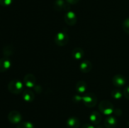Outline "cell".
I'll return each mask as SVG.
<instances>
[{
    "instance_id": "cell-13",
    "label": "cell",
    "mask_w": 129,
    "mask_h": 128,
    "mask_svg": "<svg viewBox=\"0 0 129 128\" xmlns=\"http://www.w3.org/2000/svg\"><path fill=\"white\" fill-rule=\"evenodd\" d=\"M71 55L74 60H80L83 59L84 56V51L81 48L76 47L74 48L72 51Z\"/></svg>"
},
{
    "instance_id": "cell-17",
    "label": "cell",
    "mask_w": 129,
    "mask_h": 128,
    "mask_svg": "<svg viewBox=\"0 0 129 128\" xmlns=\"http://www.w3.org/2000/svg\"><path fill=\"white\" fill-rule=\"evenodd\" d=\"M87 90L86 83L83 80L78 81L76 84V90L79 94H84Z\"/></svg>"
},
{
    "instance_id": "cell-1",
    "label": "cell",
    "mask_w": 129,
    "mask_h": 128,
    "mask_svg": "<svg viewBox=\"0 0 129 128\" xmlns=\"http://www.w3.org/2000/svg\"><path fill=\"white\" fill-rule=\"evenodd\" d=\"M8 90L13 94H20L24 90L23 84L18 79H13L9 82L8 85Z\"/></svg>"
},
{
    "instance_id": "cell-10",
    "label": "cell",
    "mask_w": 129,
    "mask_h": 128,
    "mask_svg": "<svg viewBox=\"0 0 129 128\" xmlns=\"http://www.w3.org/2000/svg\"><path fill=\"white\" fill-rule=\"evenodd\" d=\"M11 61L9 58L3 57L0 58V73L5 72L10 69Z\"/></svg>"
},
{
    "instance_id": "cell-26",
    "label": "cell",
    "mask_w": 129,
    "mask_h": 128,
    "mask_svg": "<svg viewBox=\"0 0 129 128\" xmlns=\"http://www.w3.org/2000/svg\"><path fill=\"white\" fill-rule=\"evenodd\" d=\"M114 114H115L116 115H118V116H120L122 114V111L121 109H114V111H113Z\"/></svg>"
},
{
    "instance_id": "cell-19",
    "label": "cell",
    "mask_w": 129,
    "mask_h": 128,
    "mask_svg": "<svg viewBox=\"0 0 129 128\" xmlns=\"http://www.w3.org/2000/svg\"><path fill=\"white\" fill-rule=\"evenodd\" d=\"M122 95H123V94L119 89H113L111 92V95H112V97L117 99V100L120 99L122 97Z\"/></svg>"
},
{
    "instance_id": "cell-15",
    "label": "cell",
    "mask_w": 129,
    "mask_h": 128,
    "mask_svg": "<svg viewBox=\"0 0 129 128\" xmlns=\"http://www.w3.org/2000/svg\"><path fill=\"white\" fill-rule=\"evenodd\" d=\"M117 124V119L112 115H109L107 117L104 122V125L106 128H115Z\"/></svg>"
},
{
    "instance_id": "cell-18",
    "label": "cell",
    "mask_w": 129,
    "mask_h": 128,
    "mask_svg": "<svg viewBox=\"0 0 129 128\" xmlns=\"http://www.w3.org/2000/svg\"><path fill=\"white\" fill-rule=\"evenodd\" d=\"M3 54L4 57L9 58L10 56H12L15 53V48L13 46L11 45H6L3 46L2 50Z\"/></svg>"
},
{
    "instance_id": "cell-24",
    "label": "cell",
    "mask_w": 129,
    "mask_h": 128,
    "mask_svg": "<svg viewBox=\"0 0 129 128\" xmlns=\"http://www.w3.org/2000/svg\"><path fill=\"white\" fill-rule=\"evenodd\" d=\"M123 94L124 95L126 99L129 100V85H128V86H127L125 88L123 92Z\"/></svg>"
},
{
    "instance_id": "cell-20",
    "label": "cell",
    "mask_w": 129,
    "mask_h": 128,
    "mask_svg": "<svg viewBox=\"0 0 129 128\" xmlns=\"http://www.w3.org/2000/svg\"><path fill=\"white\" fill-rule=\"evenodd\" d=\"M16 128H35V127L31 122L23 121L18 124Z\"/></svg>"
},
{
    "instance_id": "cell-8",
    "label": "cell",
    "mask_w": 129,
    "mask_h": 128,
    "mask_svg": "<svg viewBox=\"0 0 129 128\" xmlns=\"http://www.w3.org/2000/svg\"><path fill=\"white\" fill-rule=\"evenodd\" d=\"M23 83L28 88H33L36 85V79L32 74H27L23 78Z\"/></svg>"
},
{
    "instance_id": "cell-9",
    "label": "cell",
    "mask_w": 129,
    "mask_h": 128,
    "mask_svg": "<svg viewBox=\"0 0 129 128\" xmlns=\"http://www.w3.org/2000/svg\"><path fill=\"white\" fill-rule=\"evenodd\" d=\"M112 83L114 86L117 87H121L126 84V79L123 75L120 74H117L113 76L112 79Z\"/></svg>"
},
{
    "instance_id": "cell-23",
    "label": "cell",
    "mask_w": 129,
    "mask_h": 128,
    "mask_svg": "<svg viewBox=\"0 0 129 128\" xmlns=\"http://www.w3.org/2000/svg\"><path fill=\"white\" fill-rule=\"evenodd\" d=\"M13 0H0V5L4 7L9 6L12 4Z\"/></svg>"
},
{
    "instance_id": "cell-7",
    "label": "cell",
    "mask_w": 129,
    "mask_h": 128,
    "mask_svg": "<svg viewBox=\"0 0 129 128\" xmlns=\"http://www.w3.org/2000/svg\"><path fill=\"white\" fill-rule=\"evenodd\" d=\"M8 119L12 124H16L21 122L22 117H21V115L20 113V112L16 110H13L10 111V113L8 114Z\"/></svg>"
},
{
    "instance_id": "cell-16",
    "label": "cell",
    "mask_w": 129,
    "mask_h": 128,
    "mask_svg": "<svg viewBox=\"0 0 129 128\" xmlns=\"http://www.w3.org/2000/svg\"><path fill=\"white\" fill-rule=\"evenodd\" d=\"M22 97L25 101L31 102L35 99V94L30 89H25L22 92Z\"/></svg>"
},
{
    "instance_id": "cell-22",
    "label": "cell",
    "mask_w": 129,
    "mask_h": 128,
    "mask_svg": "<svg viewBox=\"0 0 129 128\" xmlns=\"http://www.w3.org/2000/svg\"><path fill=\"white\" fill-rule=\"evenodd\" d=\"M72 100L74 103H78L80 102H83V96L81 95V94L79 95H75L73 97V99H72Z\"/></svg>"
},
{
    "instance_id": "cell-12",
    "label": "cell",
    "mask_w": 129,
    "mask_h": 128,
    "mask_svg": "<svg viewBox=\"0 0 129 128\" xmlns=\"http://www.w3.org/2000/svg\"><path fill=\"white\" fill-rule=\"evenodd\" d=\"M66 126L68 128H79L80 126V120L76 117H70L67 120Z\"/></svg>"
},
{
    "instance_id": "cell-3",
    "label": "cell",
    "mask_w": 129,
    "mask_h": 128,
    "mask_svg": "<svg viewBox=\"0 0 129 128\" xmlns=\"http://www.w3.org/2000/svg\"><path fill=\"white\" fill-rule=\"evenodd\" d=\"M83 102L87 107H94L98 102V98L93 93H87L83 95Z\"/></svg>"
},
{
    "instance_id": "cell-21",
    "label": "cell",
    "mask_w": 129,
    "mask_h": 128,
    "mask_svg": "<svg viewBox=\"0 0 129 128\" xmlns=\"http://www.w3.org/2000/svg\"><path fill=\"white\" fill-rule=\"evenodd\" d=\"M122 28L123 31L127 34L129 35V18H126L122 23Z\"/></svg>"
},
{
    "instance_id": "cell-11",
    "label": "cell",
    "mask_w": 129,
    "mask_h": 128,
    "mask_svg": "<svg viewBox=\"0 0 129 128\" xmlns=\"http://www.w3.org/2000/svg\"><path fill=\"white\" fill-rule=\"evenodd\" d=\"M92 68H93V65H92L91 62L88 60H83L79 65V69L81 72L84 74L89 73L92 70Z\"/></svg>"
},
{
    "instance_id": "cell-25",
    "label": "cell",
    "mask_w": 129,
    "mask_h": 128,
    "mask_svg": "<svg viewBox=\"0 0 129 128\" xmlns=\"http://www.w3.org/2000/svg\"><path fill=\"white\" fill-rule=\"evenodd\" d=\"M68 4L69 5H76L78 3L80 0H65Z\"/></svg>"
},
{
    "instance_id": "cell-2",
    "label": "cell",
    "mask_w": 129,
    "mask_h": 128,
    "mask_svg": "<svg viewBox=\"0 0 129 128\" xmlns=\"http://www.w3.org/2000/svg\"><path fill=\"white\" fill-rule=\"evenodd\" d=\"M98 109L101 113L107 115H111L114 111L113 104L108 100H102L98 105Z\"/></svg>"
},
{
    "instance_id": "cell-14",
    "label": "cell",
    "mask_w": 129,
    "mask_h": 128,
    "mask_svg": "<svg viewBox=\"0 0 129 128\" xmlns=\"http://www.w3.org/2000/svg\"><path fill=\"white\" fill-rule=\"evenodd\" d=\"M89 120L94 125H98L102 121V115L98 111H93L89 115Z\"/></svg>"
},
{
    "instance_id": "cell-5",
    "label": "cell",
    "mask_w": 129,
    "mask_h": 128,
    "mask_svg": "<svg viewBox=\"0 0 129 128\" xmlns=\"http://www.w3.org/2000/svg\"><path fill=\"white\" fill-rule=\"evenodd\" d=\"M54 9L57 11H70V5L65 0H55L53 4Z\"/></svg>"
},
{
    "instance_id": "cell-6",
    "label": "cell",
    "mask_w": 129,
    "mask_h": 128,
    "mask_svg": "<svg viewBox=\"0 0 129 128\" xmlns=\"http://www.w3.org/2000/svg\"><path fill=\"white\" fill-rule=\"evenodd\" d=\"M64 21L69 26H74L76 24L78 19L75 13L73 11H68L64 15Z\"/></svg>"
},
{
    "instance_id": "cell-4",
    "label": "cell",
    "mask_w": 129,
    "mask_h": 128,
    "mask_svg": "<svg viewBox=\"0 0 129 128\" xmlns=\"http://www.w3.org/2000/svg\"><path fill=\"white\" fill-rule=\"evenodd\" d=\"M68 41H69V36L64 31H60L55 35L54 42L57 46H66L68 44Z\"/></svg>"
},
{
    "instance_id": "cell-27",
    "label": "cell",
    "mask_w": 129,
    "mask_h": 128,
    "mask_svg": "<svg viewBox=\"0 0 129 128\" xmlns=\"http://www.w3.org/2000/svg\"><path fill=\"white\" fill-rule=\"evenodd\" d=\"M81 128H95L94 125L90 124H85L81 127Z\"/></svg>"
}]
</instances>
